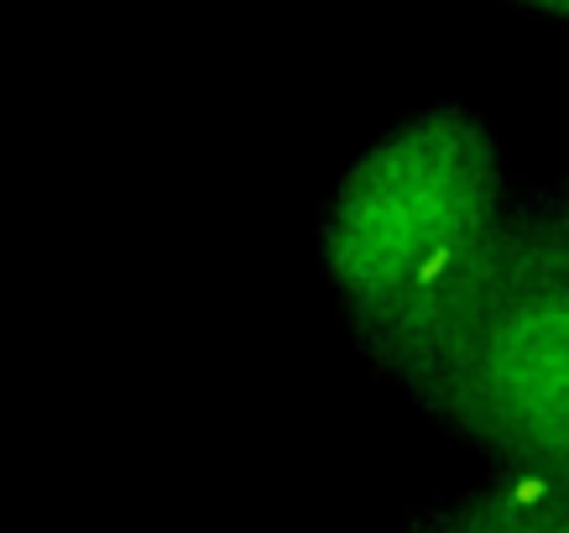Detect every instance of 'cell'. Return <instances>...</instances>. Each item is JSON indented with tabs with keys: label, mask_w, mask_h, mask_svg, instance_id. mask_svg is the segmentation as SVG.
Here are the masks:
<instances>
[{
	"label": "cell",
	"mask_w": 569,
	"mask_h": 533,
	"mask_svg": "<svg viewBox=\"0 0 569 533\" xmlns=\"http://www.w3.org/2000/svg\"><path fill=\"white\" fill-rule=\"evenodd\" d=\"M501 6L528 11V17H538V21H553V27H565L569 32V0H501Z\"/></svg>",
	"instance_id": "277c9868"
},
{
	"label": "cell",
	"mask_w": 569,
	"mask_h": 533,
	"mask_svg": "<svg viewBox=\"0 0 569 533\" xmlns=\"http://www.w3.org/2000/svg\"><path fill=\"white\" fill-rule=\"evenodd\" d=\"M507 194L497 131L460 100L397 121L335 178L319 215V273L356 356L392 393L491 241Z\"/></svg>",
	"instance_id": "6da1fadb"
},
{
	"label": "cell",
	"mask_w": 569,
	"mask_h": 533,
	"mask_svg": "<svg viewBox=\"0 0 569 533\" xmlns=\"http://www.w3.org/2000/svg\"><path fill=\"white\" fill-rule=\"evenodd\" d=\"M397 533H569V492L528 476L491 471L402 513Z\"/></svg>",
	"instance_id": "3957f363"
},
{
	"label": "cell",
	"mask_w": 569,
	"mask_h": 533,
	"mask_svg": "<svg viewBox=\"0 0 569 533\" xmlns=\"http://www.w3.org/2000/svg\"><path fill=\"white\" fill-rule=\"evenodd\" d=\"M397 393L491 471L569 492V184H512Z\"/></svg>",
	"instance_id": "7a4b0ae2"
}]
</instances>
